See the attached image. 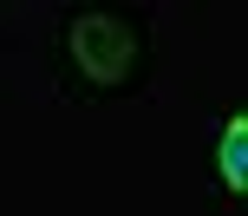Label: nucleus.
I'll return each mask as SVG.
<instances>
[{"label":"nucleus","mask_w":248,"mask_h":216,"mask_svg":"<svg viewBox=\"0 0 248 216\" xmlns=\"http://www.w3.org/2000/svg\"><path fill=\"white\" fill-rule=\"evenodd\" d=\"M209 177L222 197H248V112H222L209 138Z\"/></svg>","instance_id":"obj_2"},{"label":"nucleus","mask_w":248,"mask_h":216,"mask_svg":"<svg viewBox=\"0 0 248 216\" xmlns=\"http://www.w3.org/2000/svg\"><path fill=\"white\" fill-rule=\"evenodd\" d=\"M52 59H59V85L65 92H124L144 79L150 59V33L137 13H111V7H72L59 20L52 39Z\"/></svg>","instance_id":"obj_1"}]
</instances>
